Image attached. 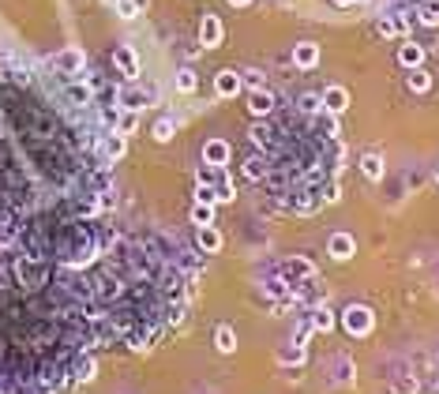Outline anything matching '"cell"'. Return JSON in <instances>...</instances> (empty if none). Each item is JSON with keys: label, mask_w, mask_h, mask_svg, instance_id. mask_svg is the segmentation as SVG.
Instances as JSON below:
<instances>
[{"label": "cell", "mask_w": 439, "mask_h": 394, "mask_svg": "<svg viewBox=\"0 0 439 394\" xmlns=\"http://www.w3.org/2000/svg\"><path fill=\"white\" fill-rule=\"evenodd\" d=\"M117 12H121V19H135V12H139V0H117Z\"/></svg>", "instance_id": "e575fe53"}, {"label": "cell", "mask_w": 439, "mask_h": 394, "mask_svg": "<svg viewBox=\"0 0 439 394\" xmlns=\"http://www.w3.org/2000/svg\"><path fill=\"white\" fill-rule=\"evenodd\" d=\"M334 380H338V383H353V360H349V357L334 360Z\"/></svg>", "instance_id": "f546056e"}, {"label": "cell", "mask_w": 439, "mask_h": 394, "mask_svg": "<svg viewBox=\"0 0 439 394\" xmlns=\"http://www.w3.org/2000/svg\"><path fill=\"white\" fill-rule=\"evenodd\" d=\"M413 23H417V15L398 12V15H387V19H379V23H376V30H379L383 38H398V34H410Z\"/></svg>", "instance_id": "8992f818"}, {"label": "cell", "mask_w": 439, "mask_h": 394, "mask_svg": "<svg viewBox=\"0 0 439 394\" xmlns=\"http://www.w3.org/2000/svg\"><path fill=\"white\" fill-rule=\"evenodd\" d=\"M102 150H106V162H117V158H124V150H128V139L117 128H109L106 135H102Z\"/></svg>", "instance_id": "4fadbf2b"}, {"label": "cell", "mask_w": 439, "mask_h": 394, "mask_svg": "<svg viewBox=\"0 0 439 394\" xmlns=\"http://www.w3.org/2000/svg\"><path fill=\"white\" fill-rule=\"evenodd\" d=\"M417 391H420L417 375H398V380L390 383V394H417Z\"/></svg>", "instance_id": "f1b7e54d"}, {"label": "cell", "mask_w": 439, "mask_h": 394, "mask_svg": "<svg viewBox=\"0 0 439 394\" xmlns=\"http://www.w3.org/2000/svg\"><path fill=\"white\" fill-rule=\"evenodd\" d=\"M241 86H244V79H241V71H233V68L214 76V94H218V98H237Z\"/></svg>", "instance_id": "52a82bcc"}, {"label": "cell", "mask_w": 439, "mask_h": 394, "mask_svg": "<svg viewBox=\"0 0 439 394\" xmlns=\"http://www.w3.org/2000/svg\"><path fill=\"white\" fill-rule=\"evenodd\" d=\"M229 4H233V8H248L252 0H229Z\"/></svg>", "instance_id": "74e56055"}, {"label": "cell", "mask_w": 439, "mask_h": 394, "mask_svg": "<svg viewBox=\"0 0 439 394\" xmlns=\"http://www.w3.org/2000/svg\"><path fill=\"white\" fill-rule=\"evenodd\" d=\"M297 109L305 113V117H316V113H323V98H319V94H300Z\"/></svg>", "instance_id": "484cf974"}, {"label": "cell", "mask_w": 439, "mask_h": 394, "mask_svg": "<svg viewBox=\"0 0 439 394\" xmlns=\"http://www.w3.org/2000/svg\"><path fill=\"white\" fill-rule=\"evenodd\" d=\"M154 102H158V86H154V83H147V86L124 83L121 91H117V106H121V109H132V113L154 106Z\"/></svg>", "instance_id": "6da1fadb"}, {"label": "cell", "mask_w": 439, "mask_h": 394, "mask_svg": "<svg viewBox=\"0 0 439 394\" xmlns=\"http://www.w3.org/2000/svg\"><path fill=\"white\" fill-rule=\"evenodd\" d=\"M319 98H323V113H334V117H342V113L349 109V91L346 86H327Z\"/></svg>", "instance_id": "9c48e42d"}, {"label": "cell", "mask_w": 439, "mask_h": 394, "mask_svg": "<svg viewBox=\"0 0 439 394\" xmlns=\"http://www.w3.org/2000/svg\"><path fill=\"white\" fill-rule=\"evenodd\" d=\"M53 68H57L60 76L83 79V76H86V56H83V49H75V45H68V49H60L57 56H53Z\"/></svg>", "instance_id": "3957f363"}, {"label": "cell", "mask_w": 439, "mask_h": 394, "mask_svg": "<svg viewBox=\"0 0 439 394\" xmlns=\"http://www.w3.org/2000/svg\"><path fill=\"white\" fill-rule=\"evenodd\" d=\"M195 86H199L195 71H191V68H180V71H177V91H180V94H191Z\"/></svg>", "instance_id": "4dcf8cb0"}, {"label": "cell", "mask_w": 439, "mask_h": 394, "mask_svg": "<svg viewBox=\"0 0 439 394\" xmlns=\"http://www.w3.org/2000/svg\"><path fill=\"white\" fill-rule=\"evenodd\" d=\"M342 327H346V334L364 338V334H372V327H376V312H372L368 304H349V308L342 312Z\"/></svg>", "instance_id": "7a4b0ae2"}, {"label": "cell", "mask_w": 439, "mask_h": 394, "mask_svg": "<svg viewBox=\"0 0 439 394\" xmlns=\"http://www.w3.org/2000/svg\"><path fill=\"white\" fill-rule=\"evenodd\" d=\"M248 113L252 117H270V113H274V94H270L267 86L248 91Z\"/></svg>", "instance_id": "30bf717a"}, {"label": "cell", "mask_w": 439, "mask_h": 394, "mask_svg": "<svg viewBox=\"0 0 439 394\" xmlns=\"http://www.w3.org/2000/svg\"><path fill=\"white\" fill-rule=\"evenodd\" d=\"M15 275H19V281H30V286H42V275L45 270L38 267V255H27V259L15 263Z\"/></svg>", "instance_id": "9a60e30c"}, {"label": "cell", "mask_w": 439, "mask_h": 394, "mask_svg": "<svg viewBox=\"0 0 439 394\" xmlns=\"http://www.w3.org/2000/svg\"><path fill=\"white\" fill-rule=\"evenodd\" d=\"M68 102H71V106H94L91 83H83V79H71V83H68Z\"/></svg>", "instance_id": "ac0fdd59"}, {"label": "cell", "mask_w": 439, "mask_h": 394, "mask_svg": "<svg viewBox=\"0 0 439 394\" xmlns=\"http://www.w3.org/2000/svg\"><path fill=\"white\" fill-rule=\"evenodd\" d=\"M229 143L226 139H206V147H203V165H229Z\"/></svg>", "instance_id": "7c38bea8"}, {"label": "cell", "mask_w": 439, "mask_h": 394, "mask_svg": "<svg viewBox=\"0 0 439 394\" xmlns=\"http://www.w3.org/2000/svg\"><path fill=\"white\" fill-rule=\"evenodd\" d=\"M361 173L368 176V181H383V158L379 154H364L361 158Z\"/></svg>", "instance_id": "603a6c76"}, {"label": "cell", "mask_w": 439, "mask_h": 394, "mask_svg": "<svg viewBox=\"0 0 439 394\" xmlns=\"http://www.w3.org/2000/svg\"><path fill=\"white\" fill-rule=\"evenodd\" d=\"M117 132H121V135H135V132H139V113L121 109V117H117Z\"/></svg>", "instance_id": "cb8c5ba5"}, {"label": "cell", "mask_w": 439, "mask_h": 394, "mask_svg": "<svg viewBox=\"0 0 439 394\" xmlns=\"http://www.w3.org/2000/svg\"><path fill=\"white\" fill-rule=\"evenodd\" d=\"M241 79L252 86V91H255V86H263V76H259V71H241Z\"/></svg>", "instance_id": "d590c367"}, {"label": "cell", "mask_w": 439, "mask_h": 394, "mask_svg": "<svg viewBox=\"0 0 439 394\" xmlns=\"http://www.w3.org/2000/svg\"><path fill=\"white\" fill-rule=\"evenodd\" d=\"M405 86H410L413 94H425L428 86H432V76H428L425 68H410V79H405Z\"/></svg>", "instance_id": "7402d4cb"}, {"label": "cell", "mask_w": 439, "mask_h": 394, "mask_svg": "<svg viewBox=\"0 0 439 394\" xmlns=\"http://www.w3.org/2000/svg\"><path fill=\"white\" fill-rule=\"evenodd\" d=\"M94 372H98L94 357H75V364H71V380H75V383H91Z\"/></svg>", "instance_id": "ffe728a7"}, {"label": "cell", "mask_w": 439, "mask_h": 394, "mask_svg": "<svg viewBox=\"0 0 439 394\" xmlns=\"http://www.w3.org/2000/svg\"><path fill=\"white\" fill-rule=\"evenodd\" d=\"M199 45H206V49L222 45V23H218V15H203V19H199Z\"/></svg>", "instance_id": "8fae6325"}, {"label": "cell", "mask_w": 439, "mask_h": 394, "mask_svg": "<svg viewBox=\"0 0 439 394\" xmlns=\"http://www.w3.org/2000/svg\"><path fill=\"white\" fill-rule=\"evenodd\" d=\"M191 222L195 225H214V203H199L195 199V207H191Z\"/></svg>", "instance_id": "4316f807"}, {"label": "cell", "mask_w": 439, "mask_h": 394, "mask_svg": "<svg viewBox=\"0 0 439 394\" xmlns=\"http://www.w3.org/2000/svg\"><path fill=\"white\" fill-rule=\"evenodd\" d=\"M398 64H402V68H420V64H425V45L402 42L398 45Z\"/></svg>", "instance_id": "5bb4252c"}, {"label": "cell", "mask_w": 439, "mask_h": 394, "mask_svg": "<svg viewBox=\"0 0 439 394\" xmlns=\"http://www.w3.org/2000/svg\"><path fill=\"white\" fill-rule=\"evenodd\" d=\"M353 252H357V240L349 233H331V240H327V255L331 259L346 263V259H353Z\"/></svg>", "instance_id": "ba28073f"}, {"label": "cell", "mask_w": 439, "mask_h": 394, "mask_svg": "<svg viewBox=\"0 0 439 394\" xmlns=\"http://www.w3.org/2000/svg\"><path fill=\"white\" fill-rule=\"evenodd\" d=\"M214 345H218V353H233L237 349V334L229 323H222L218 331H214Z\"/></svg>", "instance_id": "44dd1931"}, {"label": "cell", "mask_w": 439, "mask_h": 394, "mask_svg": "<svg viewBox=\"0 0 439 394\" xmlns=\"http://www.w3.org/2000/svg\"><path fill=\"white\" fill-rule=\"evenodd\" d=\"M195 199H199V203H218V188H214V184H199Z\"/></svg>", "instance_id": "836d02e7"}, {"label": "cell", "mask_w": 439, "mask_h": 394, "mask_svg": "<svg viewBox=\"0 0 439 394\" xmlns=\"http://www.w3.org/2000/svg\"><path fill=\"white\" fill-rule=\"evenodd\" d=\"M436 184H439V169H436Z\"/></svg>", "instance_id": "f35d334b"}, {"label": "cell", "mask_w": 439, "mask_h": 394, "mask_svg": "<svg viewBox=\"0 0 439 394\" xmlns=\"http://www.w3.org/2000/svg\"><path fill=\"white\" fill-rule=\"evenodd\" d=\"M195 240H199V252H206V255H214V252H222V233L214 229V225H199V233H195Z\"/></svg>", "instance_id": "e0dca14e"}, {"label": "cell", "mask_w": 439, "mask_h": 394, "mask_svg": "<svg viewBox=\"0 0 439 394\" xmlns=\"http://www.w3.org/2000/svg\"><path fill=\"white\" fill-rule=\"evenodd\" d=\"M278 275H282L293 289H297V286H305V281L316 278V267H312L308 259H300V255H297V259H285L282 267H278Z\"/></svg>", "instance_id": "277c9868"}, {"label": "cell", "mask_w": 439, "mask_h": 394, "mask_svg": "<svg viewBox=\"0 0 439 394\" xmlns=\"http://www.w3.org/2000/svg\"><path fill=\"white\" fill-rule=\"evenodd\" d=\"M173 132H177V124H173L169 117H162V120L154 124V139H158V143H169V139H173Z\"/></svg>", "instance_id": "d6a6232c"}, {"label": "cell", "mask_w": 439, "mask_h": 394, "mask_svg": "<svg viewBox=\"0 0 439 394\" xmlns=\"http://www.w3.org/2000/svg\"><path fill=\"white\" fill-rule=\"evenodd\" d=\"M278 360H282V364H300V360H305V345L289 342L285 349H278Z\"/></svg>", "instance_id": "d4e9b609"}, {"label": "cell", "mask_w": 439, "mask_h": 394, "mask_svg": "<svg viewBox=\"0 0 439 394\" xmlns=\"http://www.w3.org/2000/svg\"><path fill=\"white\" fill-rule=\"evenodd\" d=\"M308 319H312V327L319 334H327V331H334V323H338V319H334V312L327 308V304H316L312 312H308Z\"/></svg>", "instance_id": "d6986e66"}, {"label": "cell", "mask_w": 439, "mask_h": 394, "mask_svg": "<svg viewBox=\"0 0 439 394\" xmlns=\"http://www.w3.org/2000/svg\"><path fill=\"white\" fill-rule=\"evenodd\" d=\"M244 176H248V181H263V176H267V162H263V154H252L248 162H244Z\"/></svg>", "instance_id": "83f0119b"}, {"label": "cell", "mask_w": 439, "mask_h": 394, "mask_svg": "<svg viewBox=\"0 0 439 394\" xmlns=\"http://www.w3.org/2000/svg\"><path fill=\"white\" fill-rule=\"evenodd\" d=\"M113 64H117V71H121L124 83H135V76H139V56H135L132 45H117V49H113Z\"/></svg>", "instance_id": "5b68a950"}, {"label": "cell", "mask_w": 439, "mask_h": 394, "mask_svg": "<svg viewBox=\"0 0 439 394\" xmlns=\"http://www.w3.org/2000/svg\"><path fill=\"white\" fill-rule=\"evenodd\" d=\"M428 394H439V375H432V387H428Z\"/></svg>", "instance_id": "8d00e7d4"}, {"label": "cell", "mask_w": 439, "mask_h": 394, "mask_svg": "<svg viewBox=\"0 0 439 394\" xmlns=\"http://www.w3.org/2000/svg\"><path fill=\"white\" fill-rule=\"evenodd\" d=\"M417 23H425V27H439V4H420Z\"/></svg>", "instance_id": "1f68e13d"}, {"label": "cell", "mask_w": 439, "mask_h": 394, "mask_svg": "<svg viewBox=\"0 0 439 394\" xmlns=\"http://www.w3.org/2000/svg\"><path fill=\"white\" fill-rule=\"evenodd\" d=\"M293 64H297V68H305V71H312L316 64H319V45L316 42H300L297 49H293Z\"/></svg>", "instance_id": "2e32d148"}, {"label": "cell", "mask_w": 439, "mask_h": 394, "mask_svg": "<svg viewBox=\"0 0 439 394\" xmlns=\"http://www.w3.org/2000/svg\"><path fill=\"white\" fill-rule=\"evenodd\" d=\"M436 360H439V349H436Z\"/></svg>", "instance_id": "ab89813d"}]
</instances>
